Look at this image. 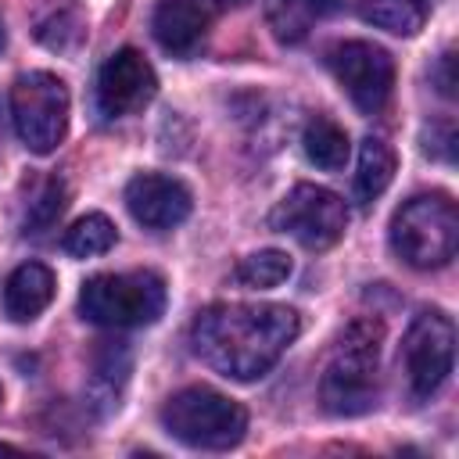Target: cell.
Here are the masks:
<instances>
[{
	"mask_svg": "<svg viewBox=\"0 0 459 459\" xmlns=\"http://www.w3.org/2000/svg\"><path fill=\"white\" fill-rule=\"evenodd\" d=\"M161 312H165V280L151 269L100 273L90 276L79 290V316L108 330L151 326L158 323Z\"/></svg>",
	"mask_w": 459,
	"mask_h": 459,
	"instance_id": "obj_3",
	"label": "cell"
},
{
	"mask_svg": "<svg viewBox=\"0 0 459 459\" xmlns=\"http://www.w3.org/2000/svg\"><path fill=\"white\" fill-rule=\"evenodd\" d=\"M4 43H7V36H4V22H0V50H4Z\"/></svg>",
	"mask_w": 459,
	"mask_h": 459,
	"instance_id": "obj_26",
	"label": "cell"
},
{
	"mask_svg": "<svg viewBox=\"0 0 459 459\" xmlns=\"http://www.w3.org/2000/svg\"><path fill=\"white\" fill-rule=\"evenodd\" d=\"M0 452H18V448L14 445H0Z\"/></svg>",
	"mask_w": 459,
	"mask_h": 459,
	"instance_id": "obj_27",
	"label": "cell"
},
{
	"mask_svg": "<svg viewBox=\"0 0 459 459\" xmlns=\"http://www.w3.org/2000/svg\"><path fill=\"white\" fill-rule=\"evenodd\" d=\"M161 427L176 441H183L190 448L226 452V448H233V445L244 441L247 412L233 398L219 394L215 387L194 384V387L176 391L161 405Z\"/></svg>",
	"mask_w": 459,
	"mask_h": 459,
	"instance_id": "obj_4",
	"label": "cell"
},
{
	"mask_svg": "<svg viewBox=\"0 0 459 459\" xmlns=\"http://www.w3.org/2000/svg\"><path fill=\"white\" fill-rule=\"evenodd\" d=\"M11 118L32 154H50L68 129V86L54 72H22L11 86Z\"/></svg>",
	"mask_w": 459,
	"mask_h": 459,
	"instance_id": "obj_6",
	"label": "cell"
},
{
	"mask_svg": "<svg viewBox=\"0 0 459 459\" xmlns=\"http://www.w3.org/2000/svg\"><path fill=\"white\" fill-rule=\"evenodd\" d=\"M269 226L276 233L294 237L308 251H326L341 240V233L348 226V208L333 190L316 186V183H298L273 208Z\"/></svg>",
	"mask_w": 459,
	"mask_h": 459,
	"instance_id": "obj_7",
	"label": "cell"
},
{
	"mask_svg": "<svg viewBox=\"0 0 459 459\" xmlns=\"http://www.w3.org/2000/svg\"><path fill=\"white\" fill-rule=\"evenodd\" d=\"M394 179V151L380 136H366L359 147V165H355V197L362 204H373Z\"/></svg>",
	"mask_w": 459,
	"mask_h": 459,
	"instance_id": "obj_15",
	"label": "cell"
},
{
	"mask_svg": "<svg viewBox=\"0 0 459 459\" xmlns=\"http://www.w3.org/2000/svg\"><path fill=\"white\" fill-rule=\"evenodd\" d=\"M126 373H129V351L126 344L118 341H100L97 355H93V387L104 391V402L108 405H118V391L126 384Z\"/></svg>",
	"mask_w": 459,
	"mask_h": 459,
	"instance_id": "obj_21",
	"label": "cell"
},
{
	"mask_svg": "<svg viewBox=\"0 0 459 459\" xmlns=\"http://www.w3.org/2000/svg\"><path fill=\"white\" fill-rule=\"evenodd\" d=\"M326 65L337 79V86L351 97V104L366 115L380 111L394 90V61L384 47L366 39H344L330 47Z\"/></svg>",
	"mask_w": 459,
	"mask_h": 459,
	"instance_id": "obj_9",
	"label": "cell"
},
{
	"mask_svg": "<svg viewBox=\"0 0 459 459\" xmlns=\"http://www.w3.org/2000/svg\"><path fill=\"white\" fill-rule=\"evenodd\" d=\"M380 344H384L380 319L359 316L344 326L319 377V402L330 416H362L377 405Z\"/></svg>",
	"mask_w": 459,
	"mask_h": 459,
	"instance_id": "obj_2",
	"label": "cell"
},
{
	"mask_svg": "<svg viewBox=\"0 0 459 459\" xmlns=\"http://www.w3.org/2000/svg\"><path fill=\"white\" fill-rule=\"evenodd\" d=\"M341 7H344V0H276L273 4V29L280 39L294 43L305 36L312 18H326Z\"/></svg>",
	"mask_w": 459,
	"mask_h": 459,
	"instance_id": "obj_18",
	"label": "cell"
},
{
	"mask_svg": "<svg viewBox=\"0 0 459 459\" xmlns=\"http://www.w3.org/2000/svg\"><path fill=\"white\" fill-rule=\"evenodd\" d=\"M208 29V14L197 0H158L151 14V32L158 47L172 57H190Z\"/></svg>",
	"mask_w": 459,
	"mask_h": 459,
	"instance_id": "obj_12",
	"label": "cell"
},
{
	"mask_svg": "<svg viewBox=\"0 0 459 459\" xmlns=\"http://www.w3.org/2000/svg\"><path fill=\"white\" fill-rule=\"evenodd\" d=\"M158 90L154 68L147 65V57L133 47L115 50L97 75V108L104 118H122L136 108H143Z\"/></svg>",
	"mask_w": 459,
	"mask_h": 459,
	"instance_id": "obj_10",
	"label": "cell"
},
{
	"mask_svg": "<svg viewBox=\"0 0 459 459\" xmlns=\"http://www.w3.org/2000/svg\"><path fill=\"white\" fill-rule=\"evenodd\" d=\"M452 359H455L452 319L437 308L420 312L405 333V344H402V362H405V377H409L412 394L416 398L437 394L452 373Z\"/></svg>",
	"mask_w": 459,
	"mask_h": 459,
	"instance_id": "obj_8",
	"label": "cell"
},
{
	"mask_svg": "<svg viewBox=\"0 0 459 459\" xmlns=\"http://www.w3.org/2000/svg\"><path fill=\"white\" fill-rule=\"evenodd\" d=\"M423 151L434 154V158H441V161H452V154H455V129H452V122L430 126L423 133Z\"/></svg>",
	"mask_w": 459,
	"mask_h": 459,
	"instance_id": "obj_23",
	"label": "cell"
},
{
	"mask_svg": "<svg viewBox=\"0 0 459 459\" xmlns=\"http://www.w3.org/2000/svg\"><path fill=\"white\" fill-rule=\"evenodd\" d=\"M32 32L47 50L68 54L86 39V14L79 0H39L32 14Z\"/></svg>",
	"mask_w": 459,
	"mask_h": 459,
	"instance_id": "obj_14",
	"label": "cell"
},
{
	"mask_svg": "<svg viewBox=\"0 0 459 459\" xmlns=\"http://www.w3.org/2000/svg\"><path fill=\"white\" fill-rule=\"evenodd\" d=\"M115 240H118V233H115L111 219H108V215H100V212H90V215L75 219V222L65 230L61 247H65L72 258H93V255L111 251V247H115Z\"/></svg>",
	"mask_w": 459,
	"mask_h": 459,
	"instance_id": "obj_17",
	"label": "cell"
},
{
	"mask_svg": "<svg viewBox=\"0 0 459 459\" xmlns=\"http://www.w3.org/2000/svg\"><path fill=\"white\" fill-rule=\"evenodd\" d=\"M362 18L384 32L412 36L423 25V0H362Z\"/></svg>",
	"mask_w": 459,
	"mask_h": 459,
	"instance_id": "obj_20",
	"label": "cell"
},
{
	"mask_svg": "<svg viewBox=\"0 0 459 459\" xmlns=\"http://www.w3.org/2000/svg\"><path fill=\"white\" fill-rule=\"evenodd\" d=\"M455 54L452 50H445L441 57H437V65H434V72H430V79H434V86H437V93L441 97H455Z\"/></svg>",
	"mask_w": 459,
	"mask_h": 459,
	"instance_id": "obj_24",
	"label": "cell"
},
{
	"mask_svg": "<svg viewBox=\"0 0 459 459\" xmlns=\"http://www.w3.org/2000/svg\"><path fill=\"white\" fill-rule=\"evenodd\" d=\"M65 197H68L65 183H61V179H47V183L32 194V201H29L25 233H47V230L57 222V215L65 212Z\"/></svg>",
	"mask_w": 459,
	"mask_h": 459,
	"instance_id": "obj_22",
	"label": "cell"
},
{
	"mask_svg": "<svg viewBox=\"0 0 459 459\" xmlns=\"http://www.w3.org/2000/svg\"><path fill=\"white\" fill-rule=\"evenodd\" d=\"M391 247L412 269H441L459 247V212L445 194H420L391 219Z\"/></svg>",
	"mask_w": 459,
	"mask_h": 459,
	"instance_id": "obj_5",
	"label": "cell"
},
{
	"mask_svg": "<svg viewBox=\"0 0 459 459\" xmlns=\"http://www.w3.org/2000/svg\"><path fill=\"white\" fill-rule=\"evenodd\" d=\"M54 298V273L39 262L18 265L4 283V312L14 323H32Z\"/></svg>",
	"mask_w": 459,
	"mask_h": 459,
	"instance_id": "obj_13",
	"label": "cell"
},
{
	"mask_svg": "<svg viewBox=\"0 0 459 459\" xmlns=\"http://www.w3.org/2000/svg\"><path fill=\"white\" fill-rule=\"evenodd\" d=\"M290 258L287 251H276V247H265V251H255L247 258L237 262L233 269V283L240 287H255V290H269V287H280L287 276H290Z\"/></svg>",
	"mask_w": 459,
	"mask_h": 459,
	"instance_id": "obj_19",
	"label": "cell"
},
{
	"mask_svg": "<svg viewBox=\"0 0 459 459\" xmlns=\"http://www.w3.org/2000/svg\"><path fill=\"white\" fill-rule=\"evenodd\" d=\"M212 4H219V7H233V4H240V0H212Z\"/></svg>",
	"mask_w": 459,
	"mask_h": 459,
	"instance_id": "obj_25",
	"label": "cell"
},
{
	"mask_svg": "<svg viewBox=\"0 0 459 459\" xmlns=\"http://www.w3.org/2000/svg\"><path fill=\"white\" fill-rule=\"evenodd\" d=\"M301 319L287 305H208L190 326L194 355L230 380L265 377L287 344L298 337Z\"/></svg>",
	"mask_w": 459,
	"mask_h": 459,
	"instance_id": "obj_1",
	"label": "cell"
},
{
	"mask_svg": "<svg viewBox=\"0 0 459 459\" xmlns=\"http://www.w3.org/2000/svg\"><path fill=\"white\" fill-rule=\"evenodd\" d=\"M190 190L161 172H140L126 183V208L147 230H172L190 215Z\"/></svg>",
	"mask_w": 459,
	"mask_h": 459,
	"instance_id": "obj_11",
	"label": "cell"
},
{
	"mask_svg": "<svg viewBox=\"0 0 459 459\" xmlns=\"http://www.w3.org/2000/svg\"><path fill=\"white\" fill-rule=\"evenodd\" d=\"M301 147H305V158H308L316 169H323V172H341L344 161H348V151H351L348 133H344L333 118H326V115H316V118L305 126Z\"/></svg>",
	"mask_w": 459,
	"mask_h": 459,
	"instance_id": "obj_16",
	"label": "cell"
}]
</instances>
